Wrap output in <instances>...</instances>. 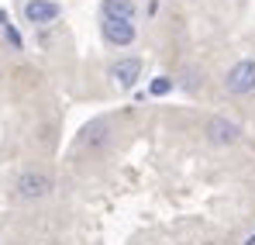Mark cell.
<instances>
[{
  "label": "cell",
  "mask_w": 255,
  "mask_h": 245,
  "mask_svg": "<svg viewBox=\"0 0 255 245\" xmlns=\"http://www.w3.org/2000/svg\"><path fill=\"white\" fill-rule=\"evenodd\" d=\"M224 90L231 97H249V93H255V59L235 62L228 69V76H224Z\"/></svg>",
  "instance_id": "obj_1"
},
{
  "label": "cell",
  "mask_w": 255,
  "mask_h": 245,
  "mask_svg": "<svg viewBox=\"0 0 255 245\" xmlns=\"http://www.w3.org/2000/svg\"><path fill=\"white\" fill-rule=\"evenodd\" d=\"M14 190H17L21 201H42V197L52 194V176L42 173V169H28V173L17 176V187Z\"/></svg>",
  "instance_id": "obj_2"
},
{
  "label": "cell",
  "mask_w": 255,
  "mask_h": 245,
  "mask_svg": "<svg viewBox=\"0 0 255 245\" xmlns=\"http://www.w3.org/2000/svg\"><path fill=\"white\" fill-rule=\"evenodd\" d=\"M100 31H104V41H111V45H118V48H125V45H131V41L138 38L134 21H114V17H104V21H100Z\"/></svg>",
  "instance_id": "obj_3"
},
{
  "label": "cell",
  "mask_w": 255,
  "mask_h": 245,
  "mask_svg": "<svg viewBox=\"0 0 255 245\" xmlns=\"http://www.w3.org/2000/svg\"><path fill=\"white\" fill-rule=\"evenodd\" d=\"M204 135H207V142L211 145H235L238 138H242V128L235 121H228V118H211L207 121V128H204Z\"/></svg>",
  "instance_id": "obj_4"
},
{
  "label": "cell",
  "mask_w": 255,
  "mask_h": 245,
  "mask_svg": "<svg viewBox=\"0 0 255 245\" xmlns=\"http://www.w3.org/2000/svg\"><path fill=\"white\" fill-rule=\"evenodd\" d=\"M111 80L114 86H121V90H131L134 83L141 80V59H118L114 66H111Z\"/></svg>",
  "instance_id": "obj_5"
},
{
  "label": "cell",
  "mask_w": 255,
  "mask_h": 245,
  "mask_svg": "<svg viewBox=\"0 0 255 245\" xmlns=\"http://www.w3.org/2000/svg\"><path fill=\"white\" fill-rule=\"evenodd\" d=\"M59 14H62V7H59L55 0H28V3H24L28 24H52Z\"/></svg>",
  "instance_id": "obj_6"
},
{
  "label": "cell",
  "mask_w": 255,
  "mask_h": 245,
  "mask_svg": "<svg viewBox=\"0 0 255 245\" xmlns=\"http://www.w3.org/2000/svg\"><path fill=\"white\" fill-rule=\"evenodd\" d=\"M100 14L104 17H114V21H134V3L131 0H104L100 3Z\"/></svg>",
  "instance_id": "obj_7"
},
{
  "label": "cell",
  "mask_w": 255,
  "mask_h": 245,
  "mask_svg": "<svg viewBox=\"0 0 255 245\" xmlns=\"http://www.w3.org/2000/svg\"><path fill=\"white\" fill-rule=\"evenodd\" d=\"M107 138H111V124L104 121V118H100V121H90V124L83 128V145H90V149L104 145Z\"/></svg>",
  "instance_id": "obj_8"
},
{
  "label": "cell",
  "mask_w": 255,
  "mask_h": 245,
  "mask_svg": "<svg viewBox=\"0 0 255 245\" xmlns=\"http://www.w3.org/2000/svg\"><path fill=\"white\" fill-rule=\"evenodd\" d=\"M148 90H152V97H166V93L172 90V80H169V76H155Z\"/></svg>",
  "instance_id": "obj_9"
},
{
  "label": "cell",
  "mask_w": 255,
  "mask_h": 245,
  "mask_svg": "<svg viewBox=\"0 0 255 245\" xmlns=\"http://www.w3.org/2000/svg\"><path fill=\"white\" fill-rule=\"evenodd\" d=\"M245 245H255V235H252V239H249V242H245Z\"/></svg>",
  "instance_id": "obj_10"
}]
</instances>
